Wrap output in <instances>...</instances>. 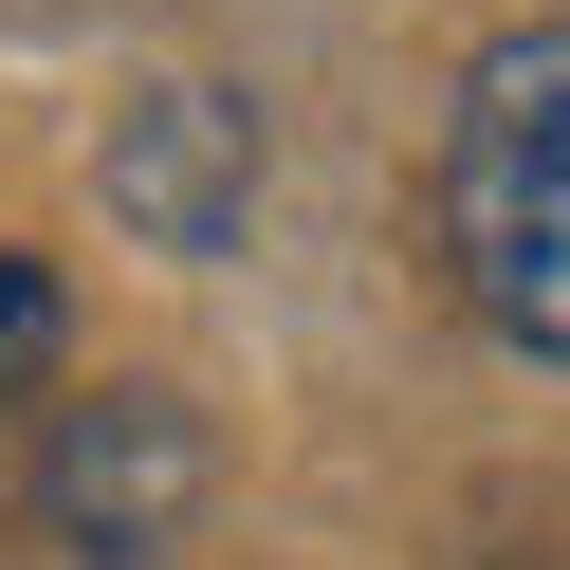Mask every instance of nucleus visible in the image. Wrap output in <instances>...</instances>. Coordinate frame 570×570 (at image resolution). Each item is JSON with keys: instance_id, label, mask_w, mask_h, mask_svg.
<instances>
[{"instance_id": "4", "label": "nucleus", "mask_w": 570, "mask_h": 570, "mask_svg": "<svg viewBox=\"0 0 570 570\" xmlns=\"http://www.w3.org/2000/svg\"><path fill=\"white\" fill-rule=\"evenodd\" d=\"M56 368V258H0V405H38Z\"/></svg>"}, {"instance_id": "2", "label": "nucleus", "mask_w": 570, "mask_h": 570, "mask_svg": "<svg viewBox=\"0 0 570 570\" xmlns=\"http://www.w3.org/2000/svg\"><path fill=\"white\" fill-rule=\"evenodd\" d=\"M19 515H38L56 570L185 552V515H203V405L185 386H92V405H56L38 460H19Z\"/></svg>"}, {"instance_id": "1", "label": "nucleus", "mask_w": 570, "mask_h": 570, "mask_svg": "<svg viewBox=\"0 0 570 570\" xmlns=\"http://www.w3.org/2000/svg\"><path fill=\"white\" fill-rule=\"evenodd\" d=\"M442 258H460L497 350L570 368V0L515 19V38H479V75H460V111H442Z\"/></svg>"}, {"instance_id": "3", "label": "nucleus", "mask_w": 570, "mask_h": 570, "mask_svg": "<svg viewBox=\"0 0 570 570\" xmlns=\"http://www.w3.org/2000/svg\"><path fill=\"white\" fill-rule=\"evenodd\" d=\"M111 222L148 239V258H222V239L258 222V111H239V92L111 111Z\"/></svg>"}]
</instances>
